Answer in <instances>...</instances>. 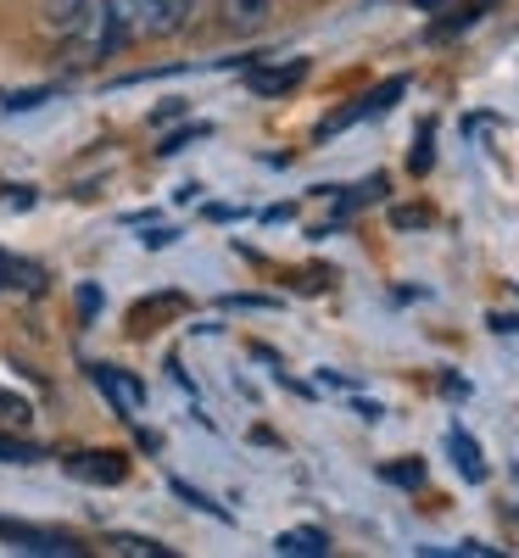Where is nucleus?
I'll return each mask as SVG.
<instances>
[{
  "mask_svg": "<svg viewBox=\"0 0 519 558\" xmlns=\"http://www.w3.org/2000/svg\"><path fill=\"white\" fill-rule=\"evenodd\" d=\"M274 553H286V558H324L329 553V536L318 525H297V531H279L274 536Z\"/></svg>",
  "mask_w": 519,
  "mask_h": 558,
  "instance_id": "nucleus-5",
  "label": "nucleus"
},
{
  "mask_svg": "<svg viewBox=\"0 0 519 558\" xmlns=\"http://www.w3.org/2000/svg\"><path fill=\"white\" fill-rule=\"evenodd\" d=\"M0 463H39V447H28V441L0 430Z\"/></svg>",
  "mask_w": 519,
  "mask_h": 558,
  "instance_id": "nucleus-11",
  "label": "nucleus"
},
{
  "mask_svg": "<svg viewBox=\"0 0 519 558\" xmlns=\"http://www.w3.org/2000/svg\"><path fill=\"white\" fill-rule=\"evenodd\" d=\"M268 7H274V0H229V17L241 23V28H252V23L268 17Z\"/></svg>",
  "mask_w": 519,
  "mask_h": 558,
  "instance_id": "nucleus-10",
  "label": "nucleus"
},
{
  "mask_svg": "<svg viewBox=\"0 0 519 558\" xmlns=\"http://www.w3.org/2000/svg\"><path fill=\"white\" fill-rule=\"evenodd\" d=\"M112 547L118 553H134V558H168L173 547H162V542H152V536H112Z\"/></svg>",
  "mask_w": 519,
  "mask_h": 558,
  "instance_id": "nucleus-9",
  "label": "nucleus"
},
{
  "mask_svg": "<svg viewBox=\"0 0 519 558\" xmlns=\"http://www.w3.org/2000/svg\"><path fill=\"white\" fill-rule=\"evenodd\" d=\"M447 447H452V463H458V470H463V481H486V463H481V447L469 441L463 430H452V436H447Z\"/></svg>",
  "mask_w": 519,
  "mask_h": 558,
  "instance_id": "nucleus-8",
  "label": "nucleus"
},
{
  "mask_svg": "<svg viewBox=\"0 0 519 558\" xmlns=\"http://www.w3.org/2000/svg\"><path fill=\"white\" fill-rule=\"evenodd\" d=\"M68 475L84 481V486H123V481H129V452H112V447L73 452V458H68Z\"/></svg>",
  "mask_w": 519,
  "mask_h": 558,
  "instance_id": "nucleus-3",
  "label": "nucleus"
},
{
  "mask_svg": "<svg viewBox=\"0 0 519 558\" xmlns=\"http://www.w3.org/2000/svg\"><path fill=\"white\" fill-rule=\"evenodd\" d=\"M307 78V62L297 57V62H286V68H263V73H252V89L257 96H286V89H297Z\"/></svg>",
  "mask_w": 519,
  "mask_h": 558,
  "instance_id": "nucleus-6",
  "label": "nucleus"
},
{
  "mask_svg": "<svg viewBox=\"0 0 519 558\" xmlns=\"http://www.w3.org/2000/svg\"><path fill=\"white\" fill-rule=\"evenodd\" d=\"M7 274H17V263H12L7 252H0V286H12V279H7Z\"/></svg>",
  "mask_w": 519,
  "mask_h": 558,
  "instance_id": "nucleus-13",
  "label": "nucleus"
},
{
  "mask_svg": "<svg viewBox=\"0 0 519 558\" xmlns=\"http://www.w3.org/2000/svg\"><path fill=\"white\" fill-rule=\"evenodd\" d=\"M184 7L191 0H101V51H123L140 34H168L184 23Z\"/></svg>",
  "mask_w": 519,
  "mask_h": 558,
  "instance_id": "nucleus-1",
  "label": "nucleus"
},
{
  "mask_svg": "<svg viewBox=\"0 0 519 558\" xmlns=\"http://www.w3.org/2000/svg\"><path fill=\"white\" fill-rule=\"evenodd\" d=\"M157 313H184V296H179V291H162V296L134 302V307H129V330H134V336H146Z\"/></svg>",
  "mask_w": 519,
  "mask_h": 558,
  "instance_id": "nucleus-7",
  "label": "nucleus"
},
{
  "mask_svg": "<svg viewBox=\"0 0 519 558\" xmlns=\"http://www.w3.org/2000/svg\"><path fill=\"white\" fill-rule=\"evenodd\" d=\"M386 481H397V486H419V481H424V463H391Z\"/></svg>",
  "mask_w": 519,
  "mask_h": 558,
  "instance_id": "nucleus-12",
  "label": "nucleus"
},
{
  "mask_svg": "<svg viewBox=\"0 0 519 558\" xmlns=\"http://www.w3.org/2000/svg\"><path fill=\"white\" fill-rule=\"evenodd\" d=\"M413 7H424V12H431V7H442V0H413Z\"/></svg>",
  "mask_w": 519,
  "mask_h": 558,
  "instance_id": "nucleus-14",
  "label": "nucleus"
},
{
  "mask_svg": "<svg viewBox=\"0 0 519 558\" xmlns=\"http://www.w3.org/2000/svg\"><path fill=\"white\" fill-rule=\"evenodd\" d=\"M89 380H96V386L112 397V408H118L123 418L146 408V386H140L134 375H123V368H112V363H96V368H89Z\"/></svg>",
  "mask_w": 519,
  "mask_h": 558,
  "instance_id": "nucleus-4",
  "label": "nucleus"
},
{
  "mask_svg": "<svg viewBox=\"0 0 519 558\" xmlns=\"http://www.w3.org/2000/svg\"><path fill=\"white\" fill-rule=\"evenodd\" d=\"M0 542H12L17 553H39V558H73L84 553L68 531H45V525H17V520H0Z\"/></svg>",
  "mask_w": 519,
  "mask_h": 558,
  "instance_id": "nucleus-2",
  "label": "nucleus"
},
{
  "mask_svg": "<svg viewBox=\"0 0 519 558\" xmlns=\"http://www.w3.org/2000/svg\"><path fill=\"white\" fill-rule=\"evenodd\" d=\"M514 481H519V470H514Z\"/></svg>",
  "mask_w": 519,
  "mask_h": 558,
  "instance_id": "nucleus-15",
  "label": "nucleus"
}]
</instances>
